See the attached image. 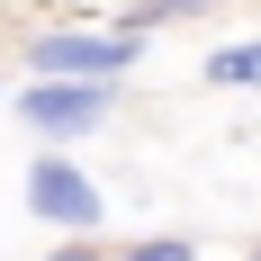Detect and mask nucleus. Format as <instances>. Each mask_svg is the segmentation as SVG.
<instances>
[{
	"label": "nucleus",
	"mask_w": 261,
	"mask_h": 261,
	"mask_svg": "<svg viewBox=\"0 0 261 261\" xmlns=\"http://www.w3.org/2000/svg\"><path fill=\"white\" fill-rule=\"evenodd\" d=\"M27 207L45 216V225H90V216H99V189L81 180L72 162H54V153H45L36 171H27Z\"/></svg>",
	"instance_id": "f257e3e1"
},
{
	"label": "nucleus",
	"mask_w": 261,
	"mask_h": 261,
	"mask_svg": "<svg viewBox=\"0 0 261 261\" xmlns=\"http://www.w3.org/2000/svg\"><path fill=\"white\" fill-rule=\"evenodd\" d=\"M126 54H135V36H45L36 45V72L90 81V72H126Z\"/></svg>",
	"instance_id": "f03ea898"
},
{
	"label": "nucleus",
	"mask_w": 261,
	"mask_h": 261,
	"mask_svg": "<svg viewBox=\"0 0 261 261\" xmlns=\"http://www.w3.org/2000/svg\"><path fill=\"white\" fill-rule=\"evenodd\" d=\"M99 108H108V90H99V81H81V90H27L18 117H27V126H45V135H81Z\"/></svg>",
	"instance_id": "7ed1b4c3"
},
{
	"label": "nucleus",
	"mask_w": 261,
	"mask_h": 261,
	"mask_svg": "<svg viewBox=\"0 0 261 261\" xmlns=\"http://www.w3.org/2000/svg\"><path fill=\"white\" fill-rule=\"evenodd\" d=\"M207 72L225 81V90H234V81H243V90H261V45H225V54L207 63Z\"/></svg>",
	"instance_id": "20e7f679"
},
{
	"label": "nucleus",
	"mask_w": 261,
	"mask_h": 261,
	"mask_svg": "<svg viewBox=\"0 0 261 261\" xmlns=\"http://www.w3.org/2000/svg\"><path fill=\"white\" fill-rule=\"evenodd\" d=\"M207 0H144V18H198Z\"/></svg>",
	"instance_id": "39448f33"
},
{
	"label": "nucleus",
	"mask_w": 261,
	"mask_h": 261,
	"mask_svg": "<svg viewBox=\"0 0 261 261\" xmlns=\"http://www.w3.org/2000/svg\"><path fill=\"white\" fill-rule=\"evenodd\" d=\"M126 261H189V243H135Z\"/></svg>",
	"instance_id": "423d86ee"
},
{
	"label": "nucleus",
	"mask_w": 261,
	"mask_h": 261,
	"mask_svg": "<svg viewBox=\"0 0 261 261\" xmlns=\"http://www.w3.org/2000/svg\"><path fill=\"white\" fill-rule=\"evenodd\" d=\"M54 261H99V252H90V243H72V252H54Z\"/></svg>",
	"instance_id": "0eeeda50"
},
{
	"label": "nucleus",
	"mask_w": 261,
	"mask_h": 261,
	"mask_svg": "<svg viewBox=\"0 0 261 261\" xmlns=\"http://www.w3.org/2000/svg\"><path fill=\"white\" fill-rule=\"evenodd\" d=\"M252 261H261V252H252Z\"/></svg>",
	"instance_id": "6e6552de"
}]
</instances>
